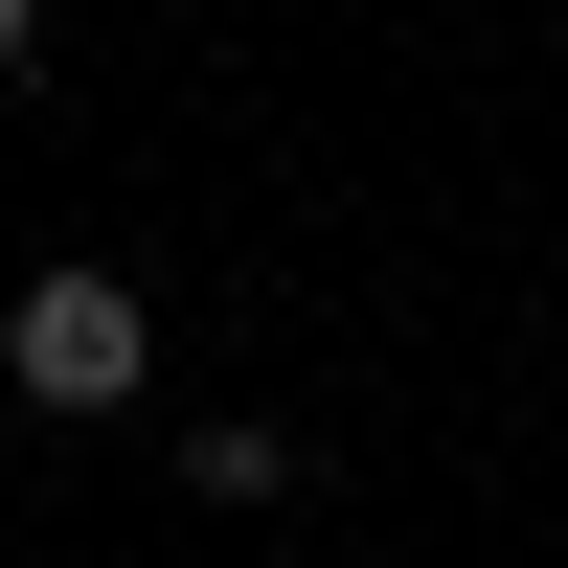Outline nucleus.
<instances>
[{"label": "nucleus", "mask_w": 568, "mask_h": 568, "mask_svg": "<svg viewBox=\"0 0 568 568\" xmlns=\"http://www.w3.org/2000/svg\"><path fill=\"white\" fill-rule=\"evenodd\" d=\"M182 500H227V524H273V500H318V478H296V433H251V409H205V433H182Z\"/></svg>", "instance_id": "f03ea898"}, {"label": "nucleus", "mask_w": 568, "mask_h": 568, "mask_svg": "<svg viewBox=\"0 0 568 568\" xmlns=\"http://www.w3.org/2000/svg\"><path fill=\"white\" fill-rule=\"evenodd\" d=\"M23 69H45V0H0V91H23Z\"/></svg>", "instance_id": "7ed1b4c3"}, {"label": "nucleus", "mask_w": 568, "mask_h": 568, "mask_svg": "<svg viewBox=\"0 0 568 568\" xmlns=\"http://www.w3.org/2000/svg\"><path fill=\"white\" fill-rule=\"evenodd\" d=\"M0 387H23V409H136V387H160V318H136V273H23V296H0Z\"/></svg>", "instance_id": "f257e3e1"}]
</instances>
